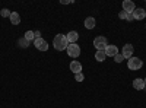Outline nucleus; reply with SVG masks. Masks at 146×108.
<instances>
[{"instance_id": "nucleus-1", "label": "nucleus", "mask_w": 146, "mask_h": 108, "mask_svg": "<svg viewBox=\"0 0 146 108\" xmlns=\"http://www.w3.org/2000/svg\"><path fill=\"white\" fill-rule=\"evenodd\" d=\"M53 45H54V48L58 50V51L66 50L67 45H69V42H67V40H66V35L57 34L56 37H54V40H53Z\"/></svg>"}, {"instance_id": "nucleus-2", "label": "nucleus", "mask_w": 146, "mask_h": 108, "mask_svg": "<svg viewBox=\"0 0 146 108\" xmlns=\"http://www.w3.org/2000/svg\"><path fill=\"white\" fill-rule=\"evenodd\" d=\"M94 47L96 48V51H105V48L108 47L107 38L105 37H96L94 40Z\"/></svg>"}, {"instance_id": "nucleus-3", "label": "nucleus", "mask_w": 146, "mask_h": 108, "mask_svg": "<svg viewBox=\"0 0 146 108\" xmlns=\"http://www.w3.org/2000/svg\"><path fill=\"white\" fill-rule=\"evenodd\" d=\"M127 66H129L130 70H139V69H142L143 62H142V58H139V57H131V58H129Z\"/></svg>"}, {"instance_id": "nucleus-4", "label": "nucleus", "mask_w": 146, "mask_h": 108, "mask_svg": "<svg viewBox=\"0 0 146 108\" xmlns=\"http://www.w3.org/2000/svg\"><path fill=\"white\" fill-rule=\"evenodd\" d=\"M66 50H67V54L70 57H73V58L79 57V54H80V47L78 44H69Z\"/></svg>"}, {"instance_id": "nucleus-5", "label": "nucleus", "mask_w": 146, "mask_h": 108, "mask_svg": "<svg viewBox=\"0 0 146 108\" xmlns=\"http://www.w3.org/2000/svg\"><path fill=\"white\" fill-rule=\"evenodd\" d=\"M34 45H35L40 51H47V50H48V44H47V41H45V40H42L41 37L34 40Z\"/></svg>"}, {"instance_id": "nucleus-6", "label": "nucleus", "mask_w": 146, "mask_h": 108, "mask_svg": "<svg viewBox=\"0 0 146 108\" xmlns=\"http://www.w3.org/2000/svg\"><path fill=\"white\" fill-rule=\"evenodd\" d=\"M123 10L127 12V13H133V12L136 10V6H135V3H133L131 0H124L123 2Z\"/></svg>"}, {"instance_id": "nucleus-7", "label": "nucleus", "mask_w": 146, "mask_h": 108, "mask_svg": "<svg viewBox=\"0 0 146 108\" xmlns=\"http://www.w3.org/2000/svg\"><path fill=\"white\" fill-rule=\"evenodd\" d=\"M133 51H135V48H133V45L131 44H126L124 47H123V57L124 58H131L133 57Z\"/></svg>"}, {"instance_id": "nucleus-8", "label": "nucleus", "mask_w": 146, "mask_h": 108, "mask_svg": "<svg viewBox=\"0 0 146 108\" xmlns=\"http://www.w3.org/2000/svg\"><path fill=\"white\" fill-rule=\"evenodd\" d=\"M78 38H79V34H78L76 31H70V32L66 35V40H67L69 44H76Z\"/></svg>"}, {"instance_id": "nucleus-9", "label": "nucleus", "mask_w": 146, "mask_h": 108, "mask_svg": "<svg viewBox=\"0 0 146 108\" xmlns=\"http://www.w3.org/2000/svg\"><path fill=\"white\" fill-rule=\"evenodd\" d=\"M70 70H72L75 75L82 73V64H80L79 62H76V60H73V62L70 63Z\"/></svg>"}, {"instance_id": "nucleus-10", "label": "nucleus", "mask_w": 146, "mask_h": 108, "mask_svg": "<svg viewBox=\"0 0 146 108\" xmlns=\"http://www.w3.org/2000/svg\"><path fill=\"white\" fill-rule=\"evenodd\" d=\"M105 54H107V57H114L115 54H118V48L111 44V45H108L105 48Z\"/></svg>"}, {"instance_id": "nucleus-11", "label": "nucleus", "mask_w": 146, "mask_h": 108, "mask_svg": "<svg viewBox=\"0 0 146 108\" xmlns=\"http://www.w3.org/2000/svg\"><path fill=\"white\" fill-rule=\"evenodd\" d=\"M145 16H146V12L143 9H136L135 12H133V19L142 21V19H145Z\"/></svg>"}, {"instance_id": "nucleus-12", "label": "nucleus", "mask_w": 146, "mask_h": 108, "mask_svg": "<svg viewBox=\"0 0 146 108\" xmlns=\"http://www.w3.org/2000/svg\"><path fill=\"white\" fill-rule=\"evenodd\" d=\"M133 88L137 89V91H142V89L145 88V80H143V79H140V78L135 79V80H133Z\"/></svg>"}, {"instance_id": "nucleus-13", "label": "nucleus", "mask_w": 146, "mask_h": 108, "mask_svg": "<svg viewBox=\"0 0 146 108\" xmlns=\"http://www.w3.org/2000/svg\"><path fill=\"white\" fill-rule=\"evenodd\" d=\"M95 25H96V22H95V19H94L92 16H89V18L85 19V28H86V29H94Z\"/></svg>"}, {"instance_id": "nucleus-14", "label": "nucleus", "mask_w": 146, "mask_h": 108, "mask_svg": "<svg viewBox=\"0 0 146 108\" xmlns=\"http://www.w3.org/2000/svg\"><path fill=\"white\" fill-rule=\"evenodd\" d=\"M10 22L13 23V25H19L21 23V16H19L18 12H12L10 13Z\"/></svg>"}, {"instance_id": "nucleus-15", "label": "nucleus", "mask_w": 146, "mask_h": 108, "mask_svg": "<svg viewBox=\"0 0 146 108\" xmlns=\"http://www.w3.org/2000/svg\"><path fill=\"white\" fill-rule=\"evenodd\" d=\"M118 16H120V19H123V21H133V13H127V12H120L118 13Z\"/></svg>"}, {"instance_id": "nucleus-16", "label": "nucleus", "mask_w": 146, "mask_h": 108, "mask_svg": "<svg viewBox=\"0 0 146 108\" xmlns=\"http://www.w3.org/2000/svg\"><path fill=\"white\" fill-rule=\"evenodd\" d=\"M95 58H96V62H104V60L107 58L105 51H96L95 53Z\"/></svg>"}, {"instance_id": "nucleus-17", "label": "nucleus", "mask_w": 146, "mask_h": 108, "mask_svg": "<svg viewBox=\"0 0 146 108\" xmlns=\"http://www.w3.org/2000/svg\"><path fill=\"white\" fill-rule=\"evenodd\" d=\"M23 38H25L27 41H32V40H35L34 31H27V32H25V35H23Z\"/></svg>"}, {"instance_id": "nucleus-18", "label": "nucleus", "mask_w": 146, "mask_h": 108, "mask_svg": "<svg viewBox=\"0 0 146 108\" xmlns=\"http://www.w3.org/2000/svg\"><path fill=\"white\" fill-rule=\"evenodd\" d=\"M10 13L12 12L9 9H2L0 10V15H2V18H10Z\"/></svg>"}, {"instance_id": "nucleus-19", "label": "nucleus", "mask_w": 146, "mask_h": 108, "mask_svg": "<svg viewBox=\"0 0 146 108\" xmlns=\"http://www.w3.org/2000/svg\"><path fill=\"white\" fill-rule=\"evenodd\" d=\"M123 60H124L123 54H120V53H118V54H115V56H114V62H115V63H121Z\"/></svg>"}, {"instance_id": "nucleus-20", "label": "nucleus", "mask_w": 146, "mask_h": 108, "mask_svg": "<svg viewBox=\"0 0 146 108\" xmlns=\"http://www.w3.org/2000/svg\"><path fill=\"white\" fill-rule=\"evenodd\" d=\"M28 44H29V41H27L25 38L19 41V45H21V47H28Z\"/></svg>"}, {"instance_id": "nucleus-21", "label": "nucleus", "mask_w": 146, "mask_h": 108, "mask_svg": "<svg viewBox=\"0 0 146 108\" xmlns=\"http://www.w3.org/2000/svg\"><path fill=\"white\" fill-rule=\"evenodd\" d=\"M76 80H78V82H82V80H83V75H82V73H78V75H76Z\"/></svg>"}, {"instance_id": "nucleus-22", "label": "nucleus", "mask_w": 146, "mask_h": 108, "mask_svg": "<svg viewBox=\"0 0 146 108\" xmlns=\"http://www.w3.org/2000/svg\"><path fill=\"white\" fill-rule=\"evenodd\" d=\"M34 35H35V38H40L41 32H40V31H34Z\"/></svg>"}, {"instance_id": "nucleus-23", "label": "nucleus", "mask_w": 146, "mask_h": 108, "mask_svg": "<svg viewBox=\"0 0 146 108\" xmlns=\"http://www.w3.org/2000/svg\"><path fill=\"white\" fill-rule=\"evenodd\" d=\"M62 3H63V5H69V3H72V2H70V0H62Z\"/></svg>"}, {"instance_id": "nucleus-24", "label": "nucleus", "mask_w": 146, "mask_h": 108, "mask_svg": "<svg viewBox=\"0 0 146 108\" xmlns=\"http://www.w3.org/2000/svg\"><path fill=\"white\" fill-rule=\"evenodd\" d=\"M145 86H146V78H145Z\"/></svg>"}]
</instances>
